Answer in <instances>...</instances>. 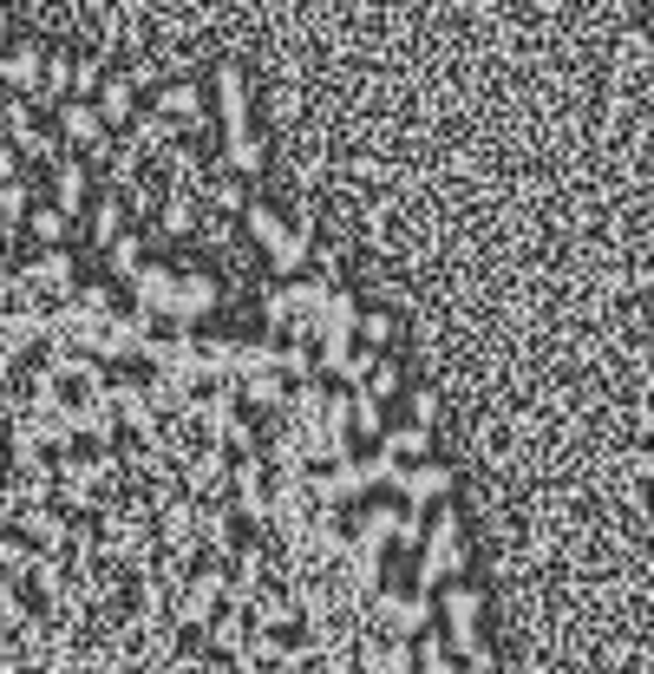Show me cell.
Returning a JSON list of instances; mask_svg holds the SVG:
<instances>
[{"label":"cell","instance_id":"1f68e13d","mask_svg":"<svg viewBox=\"0 0 654 674\" xmlns=\"http://www.w3.org/2000/svg\"><path fill=\"white\" fill-rule=\"evenodd\" d=\"M0 184H20V151L0 145Z\"/></svg>","mask_w":654,"mask_h":674},{"label":"cell","instance_id":"8fae6325","mask_svg":"<svg viewBox=\"0 0 654 674\" xmlns=\"http://www.w3.org/2000/svg\"><path fill=\"white\" fill-rule=\"evenodd\" d=\"M46 73V53L40 46H7V60H0V85H13V92H33Z\"/></svg>","mask_w":654,"mask_h":674},{"label":"cell","instance_id":"7c38bea8","mask_svg":"<svg viewBox=\"0 0 654 674\" xmlns=\"http://www.w3.org/2000/svg\"><path fill=\"white\" fill-rule=\"evenodd\" d=\"M60 132H66V138H73V145H98V138H105V118H98V105H85V98H66V105H60Z\"/></svg>","mask_w":654,"mask_h":674},{"label":"cell","instance_id":"8992f818","mask_svg":"<svg viewBox=\"0 0 654 674\" xmlns=\"http://www.w3.org/2000/svg\"><path fill=\"white\" fill-rule=\"evenodd\" d=\"M210 308H217V282H210V276H197V269H184V276H177V308H170V321H177V328H190V321H197V314H210Z\"/></svg>","mask_w":654,"mask_h":674},{"label":"cell","instance_id":"d6986e66","mask_svg":"<svg viewBox=\"0 0 654 674\" xmlns=\"http://www.w3.org/2000/svg\"><path fill=\"white\" fill-rule=\"evenodd\" d=\"M164 177H170V190H197V184H204V164H197V151H170V157H164Z\"/></svg>","mask_w":654,"mask_h":674},{"label":"cell","instance_id":"83f0119b","mask_svg":"<svg viewBox=\"0 0 654 674\" xmlns=\"http://www.w3.org/2000/svg\"><path fill=\"white\" fill-rule=\"evenodd\" d=\"M354 334H361L366 354H380V348L393 341V314H361V328H354Z\"/></svg>","mask_w":654,"mask_h":674},{"label":"cell","instance_id":"cb8c5ba5","mask_svg":"<svg viewBox=\"0 0 654 674\" xmlns=\"http://www.w3.org/2000/svg\"><path fill=\"white\" fill-rule=\"evenodd\" d=\"M380 615H386V622H393V629L406 635V629H419V622H426V602H399V597H380Z\"/></svg>","mask_w":654,"mask_h":674},{"label":"cell","instance_id":"2e32d148","mask_svg":"<svg viewBox=\"0 0 654 674\" xmlns=\"http://www.w3.org/2000/svg\"><path fill=\"white\" fill-rule=\"evenodd\" d=\"M451 563H458V525H451V518H438L433 537H426V583H433V577H445Z\"/></svg>","mask_w":654,"mask_h":674},{"label":"cell","instance_id":"30bf717a","mask_svg":"<svg viewBox=\"0 0 654 674\" xmlns=\"http://www.w3.org/2000/svg\"><path fill=\"white\" fill-rule=\"evenodd\" d=\"M222 590H229V577H222V570H204V577L184 590L177 615H184V622H210V615H217V602H222Z\"/></svg>","mask_w":654,"mask_h":674},{"label":"cell","instance_id":"d4e9b609","mask_svg":"<svg viewBox=\"0 0 654 674\" xmlns=\"http://www.w3.org/2000/svg\"><path fill=\"white\" fill-rule=\"evenodd\" d=\"M471 615H478V597L451 590V635H458V649H471Z\"/></svg>","mask_w":654,"mask_h":674},{"label":"cell","instance_id":"44dd1931","mask_svg":"<svg viewBox=\"0 0 654 674\" xmlns=\"http://www.w3.org/2000/svg\"><path fill=\"white\" fill-rule=\"evenodd\" d=\"M269 262H276V276L301 282V262H308V229H289V242H282V249H269Z\"/></svg>","mask_w":654,"mask_h":674},{"label":"cell","instance_id":"4dcf8cb0","mask_svg":"<svg viewBox=\"0 0 654 674\" xmlns=\"http://www.w3.org/2000/svg\"><path fill=\"white\" fill-rule=\"evenodd\" d=\"M366 668H373V674H399V668H406V649H386V655H373Z\"/></svg>","mask_w":654,"mask_h":674},{"label":"cell","instance_id":"484cf974","mask_svg":"<svg viewBox=\"0 0 654 674\" xmlns=\"http://www.w3.org/2000/svg\"><path fill=\"white\" fill-rule=\"evenodd\" d=\"M354 433H366V439H386V413H380V400L354 393Z\"/></svg>","mask_w":654,"mask_h":674},{"label":"cell","instance_id":"9c48e42d","mask_svg":"<svg viewBox=\"0 0 654 674\" xmlns=\"http://www.w3.org/2000/svg\"><path fill=\"white\" fill-rule=\"evenodd\" d=\"M92 105H98V118H105V125H132V118H138V112H132V105H138L132 73H112L105 85H98V98H92Z\"/></svg>","mask_w":654,"mask_h":674},{"label":"cell","instance_id":"836d02e7","mask_svg":"<svg viewBox=\"0 0 654 674\" xmlns=\"http://www.w3.org/2000/svg\"><path fill=\"white\" fill-rule=\"evenodd\" d=\"M0 60H7V13H0Z\"/></svg>","mask_w":654,"mask_h":674},{"label":"cell","instance_id":"e575fe53","mask_svg":"<svg viewBox=\"0 0 654 674\" xmlns=\"http://www.w3.org/2000/svg\"><path fill=\"white\" fill-rule=\"evenodd\" d=\"M0 112H7V98H0Z\"/></svg>","mask_w":654,"mask_h":674},{"label":"cell","instance_id":"d6a6232c","mask_svg":"<svg viewBox=\"0 0 654 674\" xmlns=\"http://www.w3.org/2000/svg\"><path fill=\"white\" fill-rule=\"evenodd\" d=\"M0 518H13V491H7V478H0Z\"/></svg>","mask_w":654,"mask_h":674},{"label":"cell","instance_id":"52a82bcc","mask_svg":"<svg viewBox=\"0 0 654 674\" xmlns=\"http://www.w3.org/2000/svg\"><path fill=\"white\" fill-rule=\"evenodd\" d=\"M217 98H222V138H249V92H242L236 66L217 73Z\"/></svg>","mask_w":654,"mask_h":674},{"label":"cell","instance_id":"3957f363","mask_svg":"<svg viewBox=\"0 0 654 674\" xmlns=\"http://www.w3.org/2000/svg\"><path fill=\"white\" fill-rule=\"evenodd\" d=\"M132 295L145 314H170L177 308V269H164V262H145L138 276H132Z\"/></svg>","mask_w":654,"mask_h":674},{"label":"cell","instance_id":"f1b7e54d","mask_svg":"<svg viewBox=\"0 0 654 674\" xmlns=\"http://www.w3.org/2000/svg\"><path fill=\"white\" fill-rule=\"evenodd\" d=\"M361 393H366V400H386V393H399V367H393V361H373V374H366Z\"/></svg>","mask_w":654,"mask_h":674},{"label":"cell","instance_id":"ba28073f","mask_svg":"<svg viewBox=\"0 0 654 674\" xmlns=\"http://www.w3.org/2000/svg\"><path fill=\"white\" fill-rule=\"evenodd\" d=\"M184 485H190V498H222L229 491V465H222V452H197L190 465H184Z\"/></svg>","mask_w":654,"mask_h":674},{"label":"cell","instance_id":"e0dca14e","mask_svg":"<svg viewBox=\"0 0 654 674\" xmlns=\"http://www.w3.org/2000/svg\"><path fill=\"white\" fill-rule=\"evenodd\" d=\"M242 224H249V236H256L262 249H282V242H289V229H282V217H276L269 204H249V210H242Z\"/></svg>","mask_w":654,"mask_h":674},{"label":"cell","instance_id":"6da1fadb","mask_svg":"<svg viewBox=\"0 0 654 674\" xmlns=\"http://www.w3.org/2000/svg\"><path fill=\"white\" fill-rule=\"evenodd\" d=\"M73 276H79V262L66 256V249H40L13 282H20V301H33V295H53V301H73Z\"/></svg>","mask_w":654,"mask_h":674},{"label":"cell","instance_id":"5b68a950","mask_svg":"<svg viewBox=\"0 0 654 674\" xmlns=\"http://www.w3.org/2000/svg\"><path fill=\"white\" fill-rule=\"evenodd\" d=\"M132 151H138L145 164H164V157L177 151V125L157 118V112H138V118H132Z\"/></svg>","mask_w":654,"mask_h":674},{"label":"cell","instance_id":"603a6c76","mask_svg":"<svg viewBox=\"0 0 654 674\" xmlns=\"http://www.w3.org/2000/svg\"><path fill=\"white\" fill-rule=\"evenodd\" d=\"M66 224H73V217H60L53 204H40V210H27V229H33V236H40L46 249H60V242H66Z\"/></svg>","mask_w":654,"mask_h":674},{"label":"cell","instance_id":"9a60e30c","mask_svg":"<svg viewBox=\"0 0 654 674\" xmlns=\"http://www.w3.org/2000/svg\"><path fill=\"white\" fill-rule=\"evenodd\" d=\"M197 224H204V217H197V197H190V190H164V204H157V229H164V236H190Z\"/></svg>","mask_w":654,"mask_h":674},{"label":"cell","instance_id":"4fadbf2b","mask_svg":"<svg viewBox=\"0 0 654 674\" xmlns=\"http://www.w3.org/2000/svg\"><path fill=\"white\" fill-rule=\"evenodd\" d=\"M79 204H85V164L60 157V164H53V210H60V217H79Z\"/></svg>","mask_w":654,"mask_h":674},{"label":"cell","instance_id":"7402d4cb","mask_svg":"<svg viewBox=\"0 0 654 674\" xmlns=\"http://www.w3.org/2000/svg\"><path fill=\"white\" fill-rule=\"evenodd\" d=\"M105 262H112V269H118V276L132 282V276L145 269V236H118V242L105 249Z\"/></svg>","mask_w":654,"mask_h":674},{"label":"cell","instance_id":"ac0fdd59","mask_svg":"<svg viewBox=\"0 0 654 674\" xmlns=\"http://www.w3.org/2000/svg\"><path fill=\"white\" fill-rule=\"evenodd\" d=\"M210 204H217L222 217H229V210H236V217L249 210V197H242V177H236L229 164H217V177H210Z\"/></svg>","mask_w":654,"mask_h":674},{"label":"cell","instance_id":"5bb4252c","mask_svg":"<svg viewBox=\"0 0 654 674\" xmlns=\"http://www.w3.org/2000/svg\"><path fill=\"white\" fill-rule=\"evenodd\" d=\"M85 224H92V242H98V249H112V242L125 236V197H118V190H105V197L92 204V217H85Z\"/></svg>","mask_w":654,"mask_h":674},{"label":"cell","instance_id":"f546056e","mask_svg":"<svg viewBox=\"0 0 654 674\" xmlns=\"http://www.w3.org/2000/svg\"><path fill=\"white\" fill-rule=\"evenodd\" d=\"M20 217H27V190H20V184H0V224L13 229Z\"/></svg>","mask_w":654,"mask_h":674},{"label":"cell","instance_id":"ffe728a7","mask_svg":"<svg viewBox=\"0 0 654 674\" xmlns=\"http://www.w3.org/2000/svg\"><path fill=\"white\" fill-rule=\"evenodd\" d=\"M426 446H433V433H419V426H386V439H380V452L386 458H426Z\"/></svg>","mask_w":654,"mask_h":674},{"label":"cell","instance_id":"4316f807","mask_svg":"<svg viewBox=\"0 0 654 674\" xmlns=\"http://www.w3.org/2000/svg\"><path fill=\"white\" fill-rule=\"evenodd\" d=\"M98 85H105V66H98V60H73V98L92 105V98H98Z\"/></svg>","mask_w":654,"mask_h":674},{"label":"cell","instance_id":"7a4b0ae2","mask_svg":"<svg viewBox=\"0 0 654 674\" xmlns=\"http://www.w3.org/2000/svg\"><path fill=\"white\" fill-rule=\"evenodd\" d=\"M157 118H170L177 132H204V125H210V118H204V92H197L190 79H177V85L157 92Z\"/></svg>","mask_w":654,"mask_h":674},{"label":"cell","instance_id":"277c9868","mask_svg":"<svg viewBox=\"0 0 654 674\" xmlns=\"http://www.w3.org/2000/svg\"><path fill=\"white\" fill-rule=\"evenodd\" d=\"M445 485H451L445 465H399V471H393V491H399L406 505H433V498H445Z\"/></svg>","mask_w":654,"mask_h":674}]
</instances>
